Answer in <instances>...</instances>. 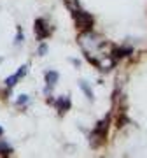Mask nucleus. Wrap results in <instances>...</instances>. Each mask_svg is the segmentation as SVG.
I'll use <instances>...</instances> for the list:
<instances>
[{
	"label": "nucleus",
	"instance_id": "f257e3e1",
	"mask_svg": "<svg viewBox=\"0 0 147 158\" xmlns=\"http://www.w3.org/2000/svg\"><path fill=\"white\" fill-rule=\"evenodd\" d=\"M74 16H75V21H77V25H79V28H82V30H89L91 28L93 18H91L89 14H86L84 11H77V9H75Z\"/></svg>",
	"mask_w": 147,
	"mask_h": 158
},
{
	"label": "nucleus",
	"instance_id": "f03ea898",
	"mask_svg": "<svg viewBox=\"0 0 147 158\" xmlns=\"http://www.w3.org/2000/svg\"><path fill=\"white\" fill-rule=\"evenodd\" d=\"M35 32H37L39 39H46L49 35V30H44V19H37L35 21Z\"/></svg>",
	"mask_w": 147,
	"mask_h": 158
},
{
	"label": "nucleus",
	"instance_id": "7ed1b4c3",
	"mask_svg": "<svg viewBox=\"0 0 147 158\" xmlns=\"http://www.w3.org/2000/svg\"><path fill=\"white\" fill-rule=\"evenodd\" d=\"M25 74H26V67H21V69H19V70L16 72V74H14V76H11L9 79H6V85L9 86V88H11V86H14V85H16V81H18V79H19V77H23Z\"/></svg>",
	"mask_w": 147,
	"mask_h": 158
},
{
	"label": "nucleus",
	"instance_id": "20e7f679",
	"mask_svg": "<svg viewBox=\"0 0 147 158\" xmlns=\"http://www.w3.org/2000/svg\"><path fill=\"white\" fill-rule=\"evenodd\" d=\"M46 79H47V85L51 83L53 85H56V81H58V72H54V70H49V72L46 74Z\"/></svg>",
	"mask_w": 147,
	"mask_h": 158
},
{
	"label": "nucleus",
	"instance_id": "39448f33",
	"mask_svg": "<svg viewBox=\"0 0 147 158\" xmlns=\"http://www.w3.org/2000/svg\"><path fill=\"white\" fill-rule=\"evenodd\" d=\"M81 86H82V90L86 91V95H88V98H93V93L89 91V88H88V86H86L84 83H81Z\"/></svg>",
	"mask_w": 147,
	"mask_h": 158
},
{
	"label": "nucleus",
	"instance_id": "423d86ee",
	"mask_svg": "<svg viewBox=\"0 0 147 158\" xmlns=\"http://www.w3.org/2000/svg\"><path fill=\"white\" fill-rule=\"evenodd\" d=\"M70 107V100L68 98H65V109ZM60 109H63V98H60Z\"/></svg>",
	"mask_w": 147,
	"mask_h": 158
},
{
	"label": "nucleus",
	"instance_id": "0eeeda50",
	"mask_svg": "<svg viewBox=\"0 0 147 158\" xmlns=\"http://www.w3.org/2000/svg\"><path fill=\"white\" fill-rule=\"evenodd\" d=\"M25 102H26V95H23V98H19V100H18V104H25Z\"/></svg>",
	"mask_w": 147,
	"mask_h": 158
},
{
	"label": "nucleus",
	"instance_id": "6e6552de",
	"mask_svg": "<svg viewBox=\"0 0 147 158\" xmlns=\"http://www.w3.org/2000/svg\"><path fill=\"white\" fill-rule=\"evenodd\" d=\"M39 53H40V55H44V53H46V46H40V49H39Z\"/></svg>",
	"mask_w": 147,
	"mask_h": 158
},
{
	"label": "nucleus",
	"instance_id": "1a4fd4ad",
	"mask_svg": "<svg viewBox=\"0 0 147 158\" xmlns=\"http://www.w3.org/2000/svg\"><path fill=\"white\" fill-rule=\"evenodd\" d=\"M0 134H2V128H0Z\"/></svg>",
	"mask_w": 147,
	"mask_h": 158
}]
</instances>
